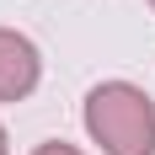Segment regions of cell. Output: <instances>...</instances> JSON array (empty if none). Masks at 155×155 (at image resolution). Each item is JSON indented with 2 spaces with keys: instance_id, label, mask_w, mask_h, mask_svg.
Segmentation results:
<instances>
[{
  "instance_id": "cell-2",
  "label": "cell",
  "mask_w": 155,
  "mask_h": 155,
  "mask_svg": "<svg viewBox=\"0 0 155 155\" xmlns=\"http://www.w3.org/2000/svg\"><path fill=\"white\" fill-rule=\"evenodd\" d=\"M38 75H43V59H38L32 38L0 27V102H21L38 86Z\"/></svg>"
},
{
  "instance_id": "cell-3",
  "label": "cell",
  "mask_w": 155,
  "mask_h": 155,
  "mask_svg": "<svg viewBox=\"0 0 155 155\" xmlns=\"http://www.w3.org/2000/svg\"><path fill=\"white\" fill-rule=\"evenodd\" d=\"M32 155H80V150H75V144H59V139H48V144H38Z\"/></svg>"
},
{
  "instance_id": "cell-4",
  "label": "cell",
  "mask_w": 155,
  "mask_h": 155,
  "mask_svg": "<svg viewBox=\"0 0 155 155\" xmlns=\"http://www.w3.org/2000/svg\"><path fill=\"white\" fill-rule=\"evenodd\" d=\"M0 155H5V128H0Z\"/></svg>"
},
{
  "instance_id": "cell-1",
  "label": "cell",
  "mask_w": 155,
  "mask_h": 155,
  "mask_svg": "<svg viewBox=\"0 0 155 155\" xmlns=\"http://www.w3.org/2000/svg\"><path fill=\"white\" fill-rule=\"evenodd\" d=\"M86 128L107 155H155V107L128 80H102L86 96Z\"/></svg>"
}]
</instances>
